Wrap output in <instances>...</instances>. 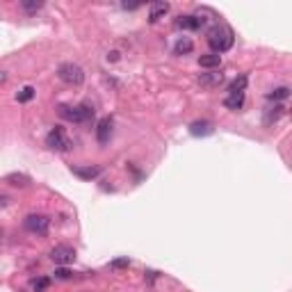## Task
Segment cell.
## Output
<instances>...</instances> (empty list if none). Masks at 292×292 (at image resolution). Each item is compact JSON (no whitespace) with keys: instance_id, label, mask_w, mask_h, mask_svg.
I'll list each match as a JSON object with an SVG mask.
<instances>
[{"instance_id":"obj_1","label":"cell","mask_w":292,"mask_h":292,"mask_svg":"<svg viewBox=\"0 0 292 292\" xmlns=\"http://www.w3.org/2000/svg\"><path fill=\"white\" fill-rule=\"evenodd\" d=\"M208 46L212 48V53L222 55V53L231 51L233 43H235V37H233V30L224 23H215V26L208 30Z\"/></svg>"},{"instance_id":"obj_2","label":"cell","mask_w":292,"mask_h":292,"mask_svg":"<svg viewBox=\"0 0 292 292\" xmlns=\"http://www.w3.org/2000/svg\"><path fill=\"white\" fill-rule=\"evenodd\" d=\"M57 114L64 121H71V124H87V121L94 119V108L89 103H80L76 108L62 103V105H57Z\"/></svg>"},{"instance_id":"obj_3","label":"cell","mask_w":292,"mask_h":292,"mask_svg":"<svg viewBox=\"0 0 292 292\" xmlns=\"http://www.w3.org/2000/svg\"><path fill=\"white\" fill-rule=\"evenodd\" d=\"M57 78H60L62 82H66V85L78 87L85 82V71H82V66H78L76 62H64V64H60V69H57Z\"/></svg>"},{"instance_id":"obj_4","label":"cell","mask_w":292,"mask_h":292,"mask_svg":"<svg viewBox=\"0 0 292 292\" xmlns=\"http://www.w3.org/2000/svg\"><path fill=\"white\" fill-rule=\"evenodd\" d=\"M46 146L53 151H69L71 149V139L66 137L64 128L62 126H55L51 133L46 135Z\"/></svg>"},{"instance_id":"obj_5","label":"cell","mask_w":292,"mask_h":292,"mask_svg":"<svg viewBox=\"0 0 292 292\" xmlns=\"http://www.w3.org/2000/svg\"><path fill=\"white\" fill-rule=\"evenodd\" d=\"M51 260L55 262V265H60V267H66V265H71L73 260H76V249L69 245H57V247H53L51 249Z\"/></svg>"},{"instance_id":"obj_6","label":"cell","mask_w":292,"mask_h":292,"mask_svg":"<svg viewBox=\"0 0 292 292\" xmlns=\"http://www.w3.org/2000/svg\"><path fill=\"white\" fill-rule=\"evenodd\" d=\"M26 228L30 233H37V235H46L48 233V226H51V219L46 215H28L26 217Z\"/></svg>"},{"instance_id":"obj_7","label":"cell","mask_w":292,"mask_h":292,"mask_svg":"<svg viewBox=\"0 0 292 292\" xmlns=\"http://www.w3.org/2000/svg\"><path fill=\"white\" fill-rule=\"evenodd\" d=\"M112 116H103V119L99 121V126H96V139H99V144L101 146H105L110 142V137H112Z\"/></svg>"},{"instance_id":"obj_8","label":"cell","mask_w":292,"mask_h":292,"mask_svg":"<svg viewBox=\"0 0 292 292\" xmlns=\"http://www.w3.org/2000/svg\"><path fill=\"white\" fill-rule=\"evenodd\" d=\"M222 82H224V73H219V71L201 73V76H199V85H201L203 89H217Z\"/></svg>"},{"instance_id":"obj_9","label":"cell","mask_w":292,"mask_h":292,"mask_svg":"<svg viewBox=\"0 0 292 292\" xmlns=\"http://www.w3.org/2000/svg\"><path fill=\"white\" fill-rule=\"evenodd\" d=\"M71 172L82 181H94V178H99L103 174V167H99V164L96 167H78L76 164V167H71Z\"/></svg>"},{"instance_id":"obj_10","label":"cell","mask_w":292,"mask_h":292,"mask_svg":"<svg viewBox=\"0 0 292 292\" xmlns=\"http://www.w3.org/2000/svg\"><path fill=\"white\" fill-rule=\"evenodd\" d=\"M176 26L183 28V30H199V28L206 26V18H201V16H178Z\"/></svg>"},{"instance_id":"obj_11","label":"cell","mask_w":292,"mask_h":292,"mask_svg":"<svg viewBox=\"0 0 292 292\" xmlns=\"http://www.w3.org/2000/svg\"><path fill=\"white\" fill-rule=\"evenodd\" d=\"M169 9H172V5H169V3H153V5H151V12H149V21L158 23L160 18L167 16Z\"/></svg>"},{"instance_id":"obj_12","label":"cell","mask_w":292,"mask_h":292,"mask_svg":"<svg viewBox=\"0 0 292 292\" xmlns=\"http://www.w3.org/2000/svg\"><path fill=\"white\" fill-rule=\"evenodd\" d=\"M212 124L210 121H194L192 126H189V133L194 135V137H208V135H212Z\"/></svg>"},{"instance_id":"obj_13","label":"cell","mask_w":292,"mask_h":292,"mask_svg":"<svg viewBox=\"0 0 292 292\" xmlns=\"http://www.w3.org/2000/svg\"><path fill=\"white\" fill-rule=\"evenodd\" d=\"M199 66H203V69H219L222 66V55H217V53L201 55L199 57Z\"/></svg>"},{"instance_id":"obj_14","label":"cell","mask_w":292,"mask_h":292,"mask_svg":"<svg viewBox=\"0 0 292 292\" xmlns=\"http://www.w3.org/2000/svg\"><path fill=\"white\" fill-rule=\"evenodd\" d=\"M242 105H245V94H228L226 99H224V108L226 110H242Z\"/></svg>"},{"instance_id":"obj_15","label":"cell","mask_w":292,"mask_h":292,"mask_svg":"<svg viewBox=\"0 0 292 292\" xmlns=\"http://www.w3.org/2000/svg\"><path fill=\"white\" fill-rule=\"evenodd\" d=\"M194 51V41L189 37H181L176 41V46H174V53L176 55H187V53H192Z\"/></svg>"},{"instance_id":"obj_16","label":"cell","mask_w":292,"mask_h":292,"mask_svg":"<svg viewBox=\"0 0 292 292\" xmlns=\"http://www.w3.org/2000/svg\"><path fill=\"white\" fill-rule=\"evenodd\" d=\"M247 82H249V78H247V76H237L235 80L228 85V94H245Z\"/></svg>"},{"instance_id":"obj_17","label":"cell","mask_w":292,"mask_h":292,"mask_svg":"<svg viewBox=\"0 0 292 292\" xmlns=\"http://www.w3.org/2000/svg\"><path fill=\"white\" fill-rule=\"evenodd\" d=\"M5 181L9 185H14V187H28V185H30V178H28L26 174H7Z\"/></svg>"},{"instance_id":"obj_18","label":"cell","mask_w":292,"mask_h":292,"mask_svg":"<svg viewBox=\"0 0 292 292\" xmlns=\"http://www.w3.org/2000/svg\"><path fill=\"white\" fill-rule=\"evenodd\" d=\"M21 7L26 9L28 14H35L43 7V0H21Z\"/></svg>"},{"instance_id":"obj_19","label":"cell","mask_w":292,"mask_h":292,"mask_svg":"<svg viewBox=\"0 0 292 292\" xmlns=\"http://www.w3.org/2000/svg\"><path fill=\"white\" fill-rule=\"evenodd\" d=\"M32 99H35V87H30V85L23 87V89L16 94V101H18V103H28V101H32Z\"/></svg>"},{"instance_id":"obj_20","label":"cell","mask_w":292,"mask_h":292,"mask_svg":"<svg viewBox=\"0 0 292 292\" xmlns=\"http://www.w3.org/2000/svg\"><path fill=\"white\" fill-rule=\"evenodd\" d=\"M290 94H292V91L288 89V87H279V89H274L272 94H267V99H270V101H283V99H288Z\"/></svg>"},{"instance_id":"obj_21","label":"cell","mask_w":292,"mask_h":292,"mask_svg":"<svg viewBox=\"0 0 292 292\" xmlns=\"http://www.w3.org/2000/svg\"><path fill=\"white\" fill-rule=\"evenodd\" d=\"M48 285H51V279H48V276H41V279H35V281H32V288H35V292L48 290Z\"/></svg>"},{"instance_id":"obj_22","label":"cell","mask_w":292,"mask_h":292,"mask_svg":"<svg viewBox=\"0 0 292 292\" xmlns=\"http://www.w3.org/2000/svg\"><path fill=\"white\" fill-rule=\"evenodd\" d=\"M281 114H283V105H276V108H272V112L265 116V124H272V121H276Z\"/></svg>"},{"instance_id":"obj_23","label":"cell","mask_w":292,"mask_h":292,"mask_svg":"<svg viewBox=\"0 0 292 292\" xmlns=\"http://www.w3.org/2000/svg\"><path fill=\"white\" fill-rule=\"evenodd\" d=\"M55 279H60V281H69V279H73V272H71V270H66V267H60V270H55Z\"/></svg>"},{"instance_id":"obj_24","label":"cell","mask_w":292,"mask_h":292,"mask_svg":"<svg viewBox=\"0 0 292 292\" xmlns=\"http://www.w3.org/2000/svg\"><path fill=\"white\" fill-rule=\"evenodd\" d=\"M124 267H130L128 258H116V260H112V270H124Z\"/></svg>"},{"instance_id":"obj_25","label":"cell","mask_w":292,"mask_h":292,"mask_svg":"<svg viewBox=\"0 0 292 292\" xmlns=\"http://www.w3.org/2000/svg\"><path fill=\"white\" fill-rule=\"evenodd\" d=\"M121 7H124V9H137V7H139V3H124Z\"/></svg>"},{"instance_id":"obj_26","label":"cell","mask_w":292,"mask_h":292,"mask_svg":"<svg viewBox=\"0 0 292 292\" xmlns=\"http://www.w3.org/2000/svg\"><path fill=\"white\" fill-rule=\"evenodd\" d=\"M108 60H110V62H116V60H119V53H116V51H112L110 55H108Z\"/></svg>"}]
</instances>
